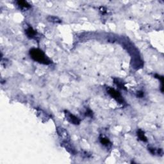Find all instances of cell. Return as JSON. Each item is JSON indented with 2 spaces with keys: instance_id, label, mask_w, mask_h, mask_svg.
<instances>
[{
  "instance_id": "9c48e42d",
  "label": "cell",
  "mask_w": 164,
  "mask_h": 164,
  "mask_svg": "<svg viewBox=\"0 0 164 164\" xmlns=\"http://www.w3.org/2000/svg\"><path fill=\"white\" fill-rule=\"evenodd\" d=\"M48 21L51 22V23H61V20L56 16H49L47 18Z\"/></svg>"
},
{
  "instance_id": "6da1fadb",
  "label": "cell",
  "mask_w": 164,
  "mask_h": 164,
  "mask_svg": "<svg viewBox=\"0 0 164 164\" xmlns=\"http://www.w3.org/2000/svg\"><path fill=\"white\" fill-rule=\"evenodd\" d=\"M30 55L33 60L40 63L44 65H49L51 63V61L47 57L45 53L37 48H32L30 50Z\"/></svg>"
},
{
  "instance_id": "3957f363",
  "label": "cell",
  "mask_w": 164,
  "mask_h": 164,
  "mask_svg": "<svg viewBox=\"0 0 164 164\" xmlns=\"http://www.w3.org/2000/svg\"><path fill=\"white\" fill-rule=\"evenodd\" d=\"M65 116H66V119H67L68 121L71 122V124H73L76 125L80 124V119L78 117H76V116H74L73 114L71 113L70 112L67 111V110L65 111Z\"/></svg>"
},
{
  "instance_id": "4fadbf2b",
  "label": "cell",
  "mask_w": 164,
  "mask_h": 164,
  "mask_svg": "<svg viewBox=\"0 0 164 164\" xmlns=\"http://www.w3.org/2000/svg\"><path fill=\"white\" fill-rule=\"evenodd\" d=\"M155 78H158V80H160L162 84L163 85V83H164V77L162 76L158 75V74H155Z\"/></svg>"
},
{
  "instance_id": "5bb4252c",
  "label": "cell",
  "mask_w": 164,
  "mask_h": 164,
  "mask_svg": "<svg viewBox=\"0 0 164 164\" xmlns=\"http://www.w3.org/2000/svg\"><path fill=\"white\" fill-rule=\"evenodd\" d=\"M137 96L138 98H142L144 96V92L142 91H138L137 92Z\"/></svg>"
},
{
  "instance_id": "8992f818",
  "label": "cell",
  "mask_w": 164,
  "mask_h": 164,
  "mask_svg": "<svg viewBox=\"0 0 164 164\" xmlns=\"http://www.w3.org/2000/svg\"><path fill=\"white\" fill-rule=\"evenodd\" d=\"M17 3L18 6L22 8H28L30 7V4L25 1H17Z\"/></svg>"
},
{
  "instance_id": "7c38bea8",
  "label": "cell",
  "mask_w": 164,
  "mask_h": 164,
  "mask_svg": "<svg viewBox=\"0 0 164 164\" xmlns=\"http://www.w3.org/2000/svg\"><path fill=\"white\" fill-rule=\"evenodd\" d=\"M85 115L87 117H93V112L90 110H87L85 112Z\"/></svg>"
},
{
  "instance_id": "277c9868",
  "label": "cell",
  "mask_w": 164,
  "mask_h": 164,
  "mask_svg": "<svg viewBox=\"0 0 164 164\" xmlns=\"http://www.w3.org/2000/svg\"><path fill=\"white\" fill-rule=\"evenodd\" d=\"M26 34L27 37L30 39H35L37 35V32L35 30H33V28L28 27L26 30Z\"/></svg>"
},
{
  "instance_id": "5b68a950",
  "label": "cell",
  "mask_w": 164,
  "mask_h": 164,
  "mask_svg": "<svg viewBox=\"0 0 164 164\" xmlns=\"http://www.w3.org/2000/svg\"><path fill=\"white\" fill-rule=\"evenodd\" d=\"M100 142H101V144H102L103 146H106V147H110V146H111V142H110V140H109V139H107V138H105V137H100Z\"/></svg>"
},
{
  "instance_id": "52a82bcc",
  "label": "cell",
  "mask_w": 164,
  "mask_h": 164,
  "mask_svg": "<svg viewBox=\"0 0 164 164\" xmlns=\"http://www.w3.org/2000/svg\"><path fill=\"white\" fill-rule=\"evenodd\" d=\"M137 135H138V137L139 138V139L141 140L142 141L147 142V140H148L146 137L145 136L144 133L142 131L141 129H139V130H138V131H137Z\"/></svg>"
},
{
  "instance_id": "8fae6325",
  "label": "cell",
  "mask_w": 164,
  "mask_h": 164,
  "mask_svg": "<svg viewBox=\"0 0 164 164\" xmlns=\"http://www.w3.org/2000/svg\"><path fill=\"white\" fill-rule=\"evenodd\" d=\"M114 83H115L116 85L118 87H119L120 89H124L126 90V87H125V86L124 85L123 83H122V81H120V80H119L118 79H114Z\"/></svg>"
},
{
  "instance_id": "30bf717a",
  "label": "cell",
  "mask_w": 164,
  "mask_h": 164,
  "mask_svg": "<svg viewBox=\"0 0 164 164\" xmlns=\"http://www.w3.org/2000/svg\"><path fill=\"white\" fill-rule=\"evenodd\" d=\"M63 146L66 148V149L68 151L71 152V153H74V149L72 148V147L70 145L69 143H68L67 141H65L63 142Z\"/></svg>"
},
{
  "instance_id": "ba28073f",
  "label": "cell",
  "mask_w": 164,
  "mask_h": 164,
  "mask_svg": "<svg viewBox=\"0 0 164 164\" xmlns=\"http://www.w3.org/2000/svg\"><path fill=\"white\" fill-rule=\"evenodd\" d=\"M57 132L58 133L60 137H63V138H65V137H67L68 133L63 128H58L57 129Z\"/></svg>"
},
{
  "instance_id": "7a4b0ae2",
  "label": "cell",
  "mask_w": 164,
  "mask_h": 164,
  "mask_svg": "<svg viewBox=\"0 0 164 164\" xmlns=\"http://www.w3.org/2000/svg\"><path fill=\"white\" fill-rule=\"evenodd\" d=\"M108 93L111 96L113 99L116 100L119 103H124V100L122 98V96L120 95V94L119 93L118 91H117L116 90H115L114 89H112V88H109L108 89Z\"/></svg>"
}]
</instances>
